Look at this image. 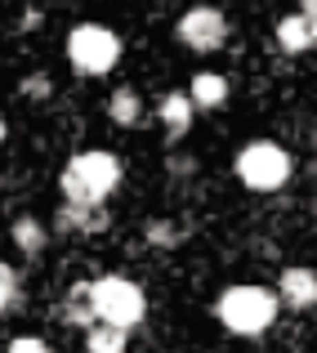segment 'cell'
<instances>
[{"label": "cell", "instance_id": "ac0fdd59", "mask_svg": "<svg viewBox=\"0 0 317 353\" xmlns=\"http://www.w3.org/2000/svg\"><path fill=\"white\" fill-rule=\"evenodd\" d=\"M304 23H309V32H313V45H317V0H304Z\"/></svg>", "mask_w": 317, "mask_h": 353}, {"label": "cell", "instance_id": "9c48e42d", "mask_svg": "<svg viewBox=\"0 0 317 353\" xmlns=\"http://www.w3.org/2000/svg\"><path fill=\"white\" fill-rule=\"evenodd\" d=\"M161 125H165V134L170 139H179V134H188V125H192V117H197V108H192V99H188V90H174V94H165L161 99Z\"/></svg>", "mask_w": 317, "mask_h": 353}, {"label": "cell", "instance_id": "7a4b0ae2", "mask_svg": "<svg viewBox=\"0 0 317 353\" xmlns=\"http://www.w3.org/2000/svg\"><path fill=\"white\" fill-rule=\"evenodd\" d=\"M90 309H94L99 322H112V327H139L147 313V295L139 282H130V277H94L90 282Z\"/></svg>", "mask_w": 317, "mask_h": 353}, {"label": "cell", "instance_id": "4fadbf2b", "mask_svg": "<svg viewBox=\"0 0 317 353\" xmlns=\"http://www.w3.org/2000/svg\"><path fill=\"white\" fill-rule=\"evenodd\" d=\"M85 353H125V327H112V322H99V327H90Z\"/></svg>", "mask_w": 317, "mask_h": 353}, {"label": "cell", "instance_id": "e0dca14e", "mask_svg": "<svg viewBox=\"0 0 317 353\" xmlns=\"http://www.w3.org/2000/svg\"><path fill=\"white\" fill-rule=\"evenodd\" d=\"M45 90H50V81H45L41 72H36V77H27V81H23V94H32V99H41Z\"/></svg>", "mask_w": 317, "mask_h": 353}, {"label": "cell", "instance_id": "ffe728a7", "mask_svg": "<svg viewBox=\"0 0 317 353\" xmlns=\"http://www.w3.org/2000/svg\"><path fill=\"white\" fill-rule=\"evenodd\" d=\"M0 143H5V121H0Z\"/></svg>", "mask_w": 317, "mask_h": 353}, {"label": "cell", "instance_id": "277c9868", "mask_svg": "<svg viewBox=\"0 0 317 353\" xmlns=\"http://www.w3.org/2000/svg\"><path fill=\"white\" fill-rule=\"evenodd\" d=\"M68 63L81 77H108L121 63V36L103 23H76L68 32Z\"/></svg>", "mask_w": 317, "mask_h": 353}, {"label": "cell", "instance_id": "52a82bcc", "mask_svg": "<svg viewBox=\"0 0 317 353\" xmlns=\"http://www.w3.org/2000/svg\"><path fill=\"white\" fill-rule=\"evenodd\" d=\"M277 300H286L291 309H313L317 304V273L313 268H286L277 282Z\"/></svg>", "mask_w": 317, "mask_h": 353}, {"label": "cell", "instance_id": "7c38bea8", "mask_svg": "<svg viewBox=\"0 0 317 353\" xmlns=\"http://www.w3.org/2000/svg\"><path fill=\"white\" fill-rule=\"evenodd\" d=\"M277 45H282V54L313 50V32H309V23H304V14H291V18L277 23Z\"/></svg>", "mask_w": 317, "mask_h": 353}, {"label": "cell", "instance_id": "5bb4252c", "mask_svg": "<svg viewBox=\"0 0 317 353\" xmlns=\"http://www.w3.org/2000/svg\"><path fill=\"white\" fill-rule=\"evenodd\" d=\"M14 241L27 250V255H41V250H45V224H41V219H32V215H23L14 224Z\"/></svg>", "mask_w": 317, "mask_h": 353}, {"label": "cell", "instance_id": "5b68a950", "mask_svg": "<svg viewBox=\"0 0 317 353\" xmlns=\"http://www.w3.org/2000/svg\"><path fill=\"white\" fill-rule=\"evenodd\" d=\"M237 179L250 192H277L291 179V152L273 139H255L237 152Z\"/></svg>", "mask_w": 317, "mask_h": 353}, {"label": "cell", "instance_id": "2e32d148", "mask_svg": "<svg viewBox=\"0 0 317 353\" xmlns=\"http://www.w3.org/2000/svg\"><path fill=\"white\" fill-rule=\"evenodd\" d=\"M9 353H50V345H45V340H36V336H23V340H14V345H9Z\"/></svg>", "mask_w": 317, "mask_h": 353}, {"label": "cell", "instance_id": "9a60e30c", "mask_svg": "<svg viewBox=\"0 0 317 353\" xmlns=\"http://www.w3.org/2000/svg\"><path fill=\"white\" fill-rule=\"evenodd\" d=\"M18 295V282H14V273H9L5 264H0V313H5V304Z\"/></svg>", "mask_w": 317, "mask_h": 353}, {"label": "cell", "instance_id": "30bf717a", "mask_svg": "<svg viewBox=\"0 0 317 353\" xmlns=\"http://www.w3.org/2000/svg\"><path fill=\"white\" fill-rule=\"evenodd\" d=\"M59 228H68V233H103L108 215H103V206H81V201H68V206L59 210Z\"/></svg>", "mask_w": 317, "mask_h": 353}, {"label": "cell", "instance_id": "6da1fadb", "mask_svg": "<svg viewBox=\"0 0 317 353\" xmlns=\"http://www.w3.org/2000/svg\"><path fill=\"white\" fill-rule=\"evenodd\" d=\"M121 183V161L103 148H85L76 152L59 174V188L68 201H81V206H103V201L116 192Z\"/></svg>", "mask_w": 317, "mask_h": 353}, {"label": "cell", "instance_id": "3957f363", "mask_svg": "<svg viewBox=\"0 0 317 353\" xmlns=\"http://www.w3.org/2000/svg\"><path fill=\"white\" fill-rule=\"evenodd\" d=\"M219 322L237 336H259V331L273 327L277 318V295L264 291V286H228L219 295Z\"/></svg>", "mask_w": 317, "mask_h": 353}, {"label": "cell", "instance_id": "8992f818", "mask_svg": "<svg viewBox=\"0 0 317 353\" xmlns=\"http://www.w3.org/2000/svg\"><path fill=\"white\" fill-rule=\"evenodd\" d=\"M174 36H179V45H183V50L214 54L223 41H228V18H223V9H214V5H192L188 14L179 18Z\"/></svg>", "mask_w": 317, "mask_h": 353}, {"label": "cell", "instance_id": "ba28073f", "mask_svg": "<svg viewBox=\"0 0 317 353\" xmlns=\"http://www.w3.org/2000/svg\"><path fill=\"white\" fill-rule=\"evenodd\" d=\"M188 99H192L197 112H214V108L228 103V81H223L219 72H197L192 85H188Z\"/></svg>", "mask_w": 317, "mask_h": 353}, {"label": "cell", "instance_id": "d6986e66", "mask_svg": "<svg viewBox=\"0 0 317 353\" xmlns=\"http://www.w3.org/2000/svg\"><path fill=\"white\" fill-rule=\"evenodd\" d=\"M147 237H152V241H174V228L170 224H152V228H147Z\"/></svg>", "mask_w": 317, "mask_h": 353}, {"label": "cell", "instance_id": "8fae6325", "mask_svg": "<svg viewBox=\"0 0 317 353\" xmlns=\"http://www.w3.org/2000/svg\"><path fill=\"white\" fill-rule=\"evenodd\" d=\"M108 117L116 121V125H139V121H143V99H139V90H130V85L112 90V99H108Z\"/></svg>", "mask_w": 317, "mask_h": 353}]
</instances>
